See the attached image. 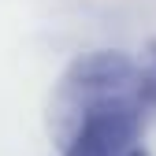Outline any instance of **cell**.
I'll use <instances>...</instances> for the list:
<instances>
[{
  "label": "cell",
  "instance_id": "cell-1",
  "mask_svg": "<svg viewBox=\"0 0 156 156\" xmlns=\"http://www.w3.org/2000/svg\"><path fill=\"white\" fill-rule=\"evenodd\" d=\"M97 115H134L145 126L156 119V37L145 45L141 60L97 48L67 63L48 101V130L56 145Z\"/></svg>",
  "mask_w": 156,
  "mask_h": 156
},
{
  "label": "cell",
  "instance_id": "cell-2",
  "mask_svg": "<svg viewBox=\"0 0 156 156\" xmlns=\"http://www.w3.org/2000/svg\"><path fill=\"white\" fill-rule=\"evenodd\" d=\"M145 123L134 115H97L86 119L60 145V156H138Z\"/></svg>",
  "mask_w": 156,
  "mask_h": 156
},
{
  "label": "cell",
  "instance_id": "cell-3",
  "mask_svg": "<svg viewBox=\"0 0 156 156\" xmlns=\"http://www.w3.org/2000/svg\"><path fill=\"white\" fill-rule=\"evenodd\" d=\"M138 156H149V149H141V152H138Z\"/></svg>",
  "mask_w": 156,
  "mask_h": 156
}]
</instances>
